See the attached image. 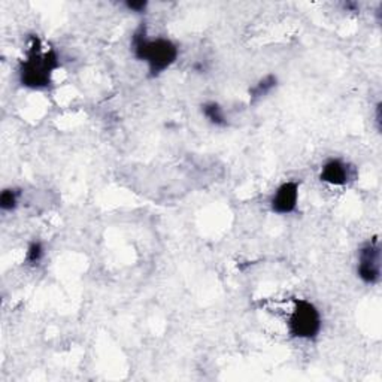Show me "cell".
Returning a JSON list of instances; mask_svg holds the SVG:
<instances>
[{
    "label": "cell",
    "mask_w": 382,
    "mask_h": 382,
    "mask_svg": "<svg viewBox=\"0 0 382 382\" xmlns=\"http://www.w3.org/2000/svg\"><path fill=\"white\" fill-rule=\"evenodd\" d=\"M60 67V60L56 50H44L42 40L37 36H30L27 42L25 59L18 67L20 84L29 90L40 91L51 86L52 75Z\"/></svg>",
    "instance_id": "obj_1"
},
{
    "label": "cell",
    "mask_w": 382,
    "mask_h": 382,
    "mask_svg": "<svg viewBox=\"0 0 382 382\" xmlns=\"http://www.w3.org/2000/svg\"><path fill=\"white\" fill-rule=\"evenodd\" d=\"M132 52L136 60L146 64L148 75L157 78L176 63L180 48L168 37L151 39L146 33L145 24H141L132 36Z\"/></svg>",
    "instance_id": "obj_2"
},
{
    "label": "cell",
    "mask_w": 382,
    "mask_h": 382,
    "mask_svg": "<svg viewBox=\"0 0 382 382\" xmlns=\"http://www.w3.org/2000/svg\"><path fill=\"white\" fill-rule=\"evenodd\" d=\"M291 337L300 340L317 339L323 329V317L318 308L306 299H296L286 320Z\"/></svg>",
    "instance_id": "obj_3"
},
{
    "label": "cell",
    "mask_w": 382,
    "mask_h": 382,
    "mask_svg": "<svg viewBox=\"0 0 382 382\" xmlns=\"http://www.w3.org/2000/svg\"><path fill=\"white\" fill-rule=\"evenodd\" d=\"M357 277L367 285L381 279V245L376 238L363 243L359 250Z\"/></svg>",
    "instance_id": "obj_4"
},
{
    "label": "cell",
    "mask_w": 382,
    "mask_h": 382,
    "mask_svg": "<svg viewBox=\"0 0 382 382\" xmlns=\"http://www.w3.org/2000/svg\"><path fill=\"white\" fill-rule=\"evenodd\" d=\"M299 188L297 181H285L274 191L270 197V211L277 215H290L297 209L299 204Z\"/></svg>",
    "instance_id": "obj_5"
},
{
    "label": "cell",
    "mask_w": 382,
    "mask_h": 382,
    "mask_svg": "<svg viewBox=\"0 0 382 382\" xmlns=\"http://www.w3.org/2000/svg\"><path fill=\"white\" fill-rule=\"evenodd\" d=\"M352 180V168L342 158H329L320 169V181L332 187H344Z\"/></svg>",
    "instance_id": "obj_6"
},
{
    "label": "cell",
    "mask_w": 382,
    "mask_h": 382,
    "mask_svg": "<svg viewBox=\"0 0 382 382\" xmlns=\"http://www.w3.org/2000/svg\"><path fill=\"white\" fill-rule=\"evenodd\" d=\"M202 114L204 118H207L209 125H212L215 127H227L228 126V120L226 117L224 109L218 102H214V100L204 102L202 105Z\"/></svg>",
    "instance_id": "obj_7"
},
{
    "label": "cell",
    "mask_w": 382,
    "mask_h": 382,
    "mask_svg": "<svg viewBox=\"0 0 382 382\" xmlns=\"http://www.w3.org/2000/svg\"><path fill=\"white\" fill-rule=\"evenodd\" d=\"M278 87V76L277 75H266L250 90V100L257 102L262 100L266 96H269L272 91Z\"/></svg>",
    "instance_id": "obj_8"
},
{
    "label": "cell",
    "mask_w": 382,
    "mask_h": 382,
    "mask_svg": "<svg viewBox=\"0 0 382 382\" xmlns=\"http://www.w3.org/2000/svg\"><path fill=\"white\" fill-rule=\"evenodd\" d=\"M21 200V190L16 187H6L0 193V209L5 214L16 212L17 208L20 207Z\"/></svg>",
    "instance_id": "obj_9"
},
{
    "label": "cell",
    "mask_w": 382,
    "mask_h": 382,
    "mask_svg": "<svg viewBox=\"0 0 382 382\" xmlns=\"http://www.w3.org/2000/svg\"><path fill=\"white\" fill-rule=\"evenodd\" d=\"M45 257V247L44 243L35 239L29 243V247H27V251H25V258H24V263L27 266H37L40 262L44 260Z\"/></svg>",
    "instance_id": "obj_10"
},
{
    "label": "cell",
    "mask_w": 382,
    "mask_h": 382,
    "mask_svg": "<svg viewBox=\"0 0 382 382\" xmlns=\"http://www.w3.org/2000/svg\"><path fill=\"white\" fill-rule=\"evenodd\" d=\"M126 9L134 13H145V11L148 9V2L146 0H127L125 4Z\"/></svg>",
    "instance_id": "obj_11"
},
{
    "label": "cell",
    "mask_w": 382,
    "mask_h": 382,
    "mask_svg": "<svg viewBox=\"0 0 382 382\" xmlns=\"http://www.w3.org/2000/svg\"><path fill=\"white\" fill-rule=\"evenodd\" d=\"M376 129L381 130V103L376 105Z\"/></svg>",
    "instance_id": "obj_12"
}]
</instances>
